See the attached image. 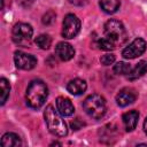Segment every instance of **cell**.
I'll return each mask as SVG.
<instances>
[{
	"mask_svg": "<svg viewBox=\"0 0 147 147\" xmlns=\"http://www.w3.org/2000/svg\"><path fill=\"white\" fill-rule=\"evenodd\" d=\"M48 96V87L40 79H33L30 82L26 92L25 101L30 108L39 109L46 101Z\"/></svg>",
	"mask_w": 147,
	"mask_h": 147,
	"instance_id": "6da1fadb",
	"label": "cell"
},
{
	"mask_svg": "<svg viewBox=\"0 0 147 147\" xmlns=\"http://www.w3.org/2000/svg\"><path fill=\"white\" fill-rule=\"evenodd\" d=\"M45 123L47 125L48 131L55 137H64L68 134V127L62 118V115L57 109H55L52 105H48L44 111Z\"/></svg>",
	"mask_w": 147,
	"mask_h": 147,
	"instance_id": "7a4b0ae2",
	"label": "cell"
},
{
	"mask_svg": "<svg viewBox=\"0 0 147 147\" xmlns=\"http://www.w3.org/2000/svg\"><path fill=\"white\" fill-rule=\"evenodd\" d=\"M83 108H84L85 113L94 119L102 118L107 111V105H106L105 98L96 93L88 95L84 100Z\"/></svg>",
	"mask_w": 147,
	"mask_h": 147,
	"instance_id": "3957f363",
	"label": "cell"
},
{
	"mask_svg": "<svg viewBox=\"0 0 147 147\" xmlns=\"http://www.w3.org/2000/svg\"><path fill=\"white\" fill-rule=\"evenodd\" d=\"M105 37L116 47L123 45L127 40V33L122 22L109 20L105 24Z\"/></svg>",
	"mask_w": 147,
	"mask_h": 147,
	"instance_id": "277c9868",
	"label": "cell"
},
{
	"mask_svg": "<svg viewBox=\"0 0 147 147\" xmlns=\"http://www.w3.org/2000/svg\"><path fill=\"white\" fill-rule=\"evenodd\" d=\"M32 34H33L32 26L28 23H24V22L16 23L13 28V31H11V38H13L14 42L16 45L24 46V47L30 45L31 39H32Z\"/></svg>",
	"mask_w": 147,
	"mask_h": 147,
	"instance_id": "5b68a950",
	"label": "cell"
},
{
	"mask_svg": "<svg viewBox=\"0 0 147 147\" xmlns=\"http://www.w3.org/2000/svg\"><path fill=\"white\" fill-rule=\"evenodd\" d=\"M80 20L75 14H68L65 15L63 23H62V37L65 39H72L75 38L79 31H80Z\"/></svg>",
	"mask_w": 147,
	"mask_h": 147,
	"instance_id": "8992f818",
	"label": "cell"
},
{
	"mask_svg": "<svg viewBox=\"0 0 147 147\" xmlns=\"http://www.w3.org/2000/svg\"><path fill=\"white\" fill-rule=\"evenodd\" d=\"M146 48H147L146 40L142 38H136L127 47H125L122 51V55L124 59L132 60V59H136V57L142 55L145 53Z\"/></svg>",
	"mask_w": 147,
	"mask_h": 147,
	"instance_id": "52a82bcc",
	"label": "cell"
},
{
	"mask_svg": "<svg viewBox=\"0 0 147 147\" xmlns=\"http://www.w3.org/2000/svg\"><path fill=\"white\" fill-rule=\"evenodd\" d=\"M14 62L18 69L22 70H31L37 65V59L29 53L16 51L14 53Z\"/></svg>",
	"mask_w": 147,
	"mask_h": 147,
	"instance_id": "ba28073f",
	"label": "cell"
},
{
	"mask_svg": "<svg viewBox=\"0 0 147 147\" xmlns=\"http://www.w3.org/2000/svg\"><path fill=\"white\" fill-rule=\"evenodd\" d=\"M138 98V93L132 87H124L122 88L116 95V103L119 107H126L133 103Z\"/></svg>",
	"mask_w": 147,
	"mask_h": 147,
	"instance_id": "9c48e42d",
	"label": "cell"
},
{
	"mask_svg": "<svg viewBox=\"0 0 147 147\" xmlns=\"http://www.w3.org/2000/svg\"><path fill=\"white\" fill-rule=\"evenodd\" d=\"M55 54L62 61H69L75 56L74 47L65 41H61L55 46Z\"/></svg>",
	"mask_w": 147,
	"mask_h": 147,
	"instance_id": "30bf717a",
	"label": "cell"
},
{
	"mask_svg": "<svg viewBox=\"0 0 147 147\" xmlns=\"http://www.w3.org/2000/svg\"><path fill=\"white\" fill-rule=\"evenodd\" d=\"M86 88H87L86 82L80 78L71 79L67 84V91L72 95H80L86 91Z\"/></svg>",
	"mask_w": 147,
	"mask_h": 147,
	"instance_id": "8fae6325",
	"label": "cell"
},
{
	"mask_svg": "<svg viewBox=\"0 0 147 147\" xmlns=\"http://www.w3.org/2000/svg\"><path fill=\"white\" fill-rule=\"evenodd\" d=\"M56 109L62 116H71L75 111V107L70 99L64 96H59L56 99Z\"/></svg>",
	"mask_w": 147,
	"mask_h": 147,
	"instance_id": "7c38bea8",
	"label": "cell"
},
{
	"mask_svg": "<svg viewBox=\"0 0 147 147\" xmlns=\"http://www.w3.org/2000/svg\"><path fill=\"white\" fill-rule=\"evenodd\" d=\"M122 119H123V124L125 126V130L127 132H131L137 127L138 119H139V113L137 110L126 111V113L123 114Z\"/></svg>",
	"mask_w": 147,
	"mask_h": 147,
	"instance_id": "4fadbf2b",
	"label": "cell"
},
{
	"mask_svg": "<svg viewBox=\"0 0 147 147\" xmlns=\"http://www.w3.org/2000/svg\"><path fill=\"white\" fill-rule=\"evenodd\" d=\"M146 72H147V61L141 60L138 62V64L133 69H131V71L126 76H127L129 80H136V79L142 77Z\"/></svg>",
	"mask_w": 147,
	"mask_h": 147,
	"instance_id": "5bb4252c",
	"label": "cell"
},
{
	"mask_svg": "<svg viewBox=\"0 0 147 147\" xmlns=\"http://www.w3.org/2000/svg\"><path fill=\"white\" fill-rule=\"evenodd\" d=\"M1 145L3 147H18L22 145V141L16 133L7 132L1 138Z\"/></svg>",
	"mask_w": 147,
	"mask_h": 147,
	"instance_id": "9a60e30c",
	"label": "cell"
},
{
	"mask_svg": "<svg viewBox=\"0 0 147 147\" xmlns=\"http://www.w3.org/2000/svg\"><path fill=\"white\" fill-rule=\"evenodd\" d=\"M121 6L119 0H100L101 9L107 14H114Z\"/></svg>",
	"mask_w": 147,
	"mask_h": 147,
	"instance_id": "2e32d148",
	"label": "cell"
},
{
	"mask_svg": "<svg viewBox=\"0 0 147 147\" xmlns=\"http://www.w3.org/2000/svg\"><path fill=\"white\" fill-rule=\"evenodd\" d=\"M34 42L40 49H48L51 47V45H52V38L48 34L42 33V34H39L34 39Z\"/></svg>",
	"mask_w": 147,
	"mask_h": 147,
	"instance_id": "e0dca14e",
	"label": "cell"
},
{
	"mask_svg": "<svg viewBox=\"0 0 147 147\" xmlns=\"http://www.w3.org/2000/svg\"><path fill=\"white\" fill-rule=\"evenodd\" d=\"M0 88H1V106H3L9 96V92H10V84L9 82L2 77L0 78Z\"/></svg>",
	"mask_w": 147,
	"mask_h": 147,
	"instance_id": "ac0fdd59",
	"label": "cell"
},
{
	"mask_svg": "<svg viewBox=\"0 0 147 147\" xmlns=\"http://www.w3.org/2000/svg\"><path fill=\"white\" fill-rule=\"evenodd\" d=\"M131 69H132L131 65L129 63H126V62H123V61L117 62L113 68V70H114V72L116 75H122V76L123 75H127L131 71Z\"/></svg>",
	"mask_w": 147,
	"mask_h": 147,
	"instance_id": "d6986e66",
	"label": "cell"
},
{
	"mask_svg": "<svg viewBox=\"0 0 147 147\" xmlns=\"http://www.w3.org/2000/svg\"><path fill=\"white\" fill-rule=\"evenodd\" d=\"M98 46H99V48L100 49H102V51H111V49H114L115 48V46L106 38V37H103V38H101V39H99L98 40Z\"/></svg>",
	"mask_w": 147,
	"mask_h": 147,
	"instance_id": "ffe728a7",
	"label": "cell"
},
{
	"mask_svg": "<svg viewBox=\"0 0 147 147\" xmlns=\"http://www.w3.org/2000/svg\"><path fill=\"white\" fill-rule=\"evenodd\" d=\"M55 17H56V14H55L53 10H48V11L42 16L41 22H42V24H45V25H51V24L54 23Z\"/></svg>",
	"mask_w": 147,
	"mask_h": 147,
	"instance_id": "44dd1931",
	"label": "cell"
},
{
	"mask_svg": "<svg viewBox=\"0 0 147 147\" xmlns=\"http://www.w3.org/2000/svg\"><path fill=\"white\" fill-rule=\"evenodd\" d=\"M100 62L103 65H110V64H113L115 62V55L114 54H109V53L105 54V55H102L100 57Z\"/></svg>",
	"mask_w": 147,
	"mask_h": 147,
	"instance_id": "7402d4cb",
	"label": "cell"
},
{
	"mask_svg": "<svg viewBox=\"0 0 147 147\" xmlns=\"http://www.w3.org/2000/svg\"><path fill=\"white\" fill-rule=\"evenodd\" d=\"M17 3L22 8H30L34 3V0H17Z\"/></svg>",
	"mask_w": 147,
	"mask_h": 147,
	"instance_id": "603a6c76",
	"label": "cell"
},
{
	"mask_svg": "<svg viewBox=\"0 0 147 147\" xmlns=\"http://www.w3.org/2000/svg\"><path fill=\"white\" fill-rule=\"evenodd\" d=\"M83 125H84V123L80 122L79 118H77V119H75L74 122H71V127H72V130H78V129H80Z\"/></svg>",
	"mask_w": 147,
	"mask_h": 147,
	"instance_id": "cb8c5ba5",
	"label": "cell"
},
{
	"mask_svg": "<svg viewBox=\"0 0 147 147\" xmlns=\"http://www.w3.org/2000/svg\"><path fill=\"white\" fill-rule=\"evenodd\" d=\"M71 5H75V6H85L88 0H68Z\"/></svg>",
	"mask_w": 147,
	"mask_h": 147,
	"instance_id": "d4e9b609",
	"label": "cell"
},
{
	"mask_svg": "<svg viewBox=\"0 0 147 147\" xmlns=\"http://www.w3.org/2000/svg\"><path fill=\"white\" fill-rule=\"evenodd\" d=\"M144 131H145V133L147 134V117L145 118V122H144Z\"/></svg>",
	"mask_w": 147,
	"mask_h": 147,
	"instance_id": "484cf974",
	"label": "cell"
}]
</instances>
